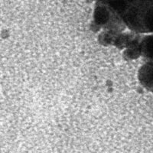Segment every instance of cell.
<instances>
[{
	"label": "cell",
	"instance_id": "obj_1",
	"mask_svg": "<svg viewBox=\"0 0 153 153\" xmlns=\"http://www.w3.org/2000/svg\"><path fill=\"white\" fill-rule=\"evenodd\" d=\"M117 10L131 31L153 34V0H117Z\"/></svg>",
	"mask_w": 153,
	"mask_h": 153
},
{
	"label": "cell",
	"instance_id": "obj_3",
	"mask_svg": "<svg viewBox=\"0 0 153 153\" xmlns=\"http://www.w3.org/2000/svg\"><path fill=\"white\" fill-rule=\"evenodd\" d=\"M138 80L145 89L153 93V61H146L140 67Z\"/></svg>",
	"mask_w": 153,
	"mask_h": 153
},
{
	"label": "cell",
	"instance_id": "obj_4",
	"mask_svg": "<svg viewBox=\"0 0 153 153\" xmlns=\"http://www.w3.org/2000/svg\"><path fill=\"white\" fill-rule=\"evenodd\" d=\"M140 53L146 61H153V34L143 35L140 42Z\"/></svg>",
	"mask_w": 153,
	"mask_h": 153
},
{
	"label": "cell",
	"instance_id": "obj_2",
	"mask_svg": "<svg viewBox=\"0 0 153 153\" xmlns=\"http://www.w3.org/2000/svg\"><path fill=\"white\" fill-rule=\"evenodd\" d=\"M117 0H95L92 28L113 33L123 32L126 28L117 10Z\"/></svg>",
	"mask_w": 153,
	"mask_h": 153
}]
</instances>
